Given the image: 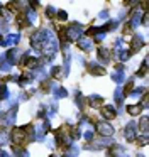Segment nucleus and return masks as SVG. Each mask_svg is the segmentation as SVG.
<instances>
[{
	"label": "nucleus",
	"mask_w": 149,
	"mask_h": 157,
	"mask_svg": "<svg viewBox=\"0 0 149 157\" xmlns=\"http://www.w3.org/2000/svg\"><path fill=\"white\" fill-rule=\"evenodd\" d=\"M144 73H146V64H142L141 71H139V76H144Z\"/></svg>",
	"instance_id": "nucleus-3"
},
{
	"label": "nucleus",
	"mask_w": 149,
	"mask_h": 157,
	"mask_svg": "<svg viewBox=\"0 0 149 157\" xmlns=\"http://www.w3.org/2000/svg\"><path fill=\"white\" fill-rule=\"evenodd\" d=\"M100 112H102V115H103L105 118H115V110H114V108H109V106H103V108H102Z\"/></svg>",
	"instance_id": "nucleus-1"
},
{
	"label": "nucleus",
	"mask_w": 149,
	"mask_h": 157,
	"mask_svg": "<svg viewBox=\"0 0 149 157\" xmlns=\"http://www.w3.org/2000/svg\"><path fill=\"white\" fill-rule=\"evenodd\" d=\"M127 112H129L130 115H139V113H141V106H129Z\"/></svg>",
	"instance_id": "nucleus-2"
},
{
	"label": "nucleus",
	"mask_w": 149,
	"mask_h": 157,
	"mask_svg": "<svg viewBox=\"0 0 149 157\" xmlns=\"http://www.w3.org/2000/svg\"><path fill=\"white\" fill-rule=\"evenodd\" d=\"M0 41H2V35H0Z\"/></svg>",
	"instance_id": "nucleus-4"
},
{
	"label": "nucleus",
	"mask_w": 149,
	"mask_h": 157,
	"mask_svg": "<svg viewBox=\"0 0 149 157\" xmlns=\"http://www.w3.org/2000/svg\"><path fill=\"white\" fill-rule=\"evenodd\" d=\"M51 157H56V155H51Z\"/></svg>",
	"instance_id": "nucleus-5"
}]
</instances>
